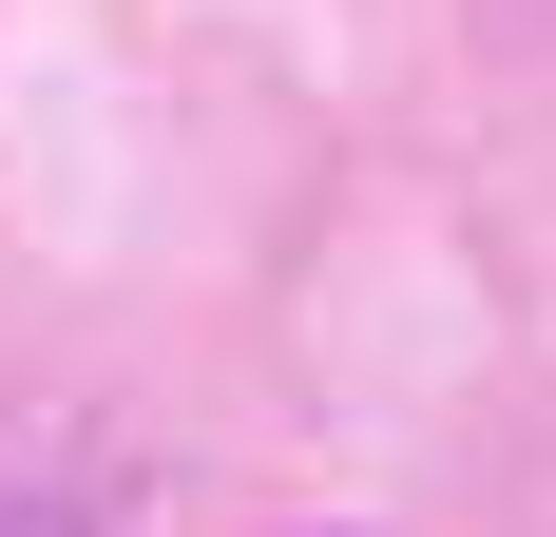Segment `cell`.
<instances>
[{
    "label": "cell",
    "instance_id": "1",
    "mask_svg": "<svg viewBox=\"0 0 556 537\" xmlns=\"http://www.w3.org/2000/svg\"><path fill=\"white\" fill-rule=\"evenodd\" d=\"M0 537H97V519H77L58 480H0Z\"/></svg>",
    "mask_w": 556,
    "mask_h": 537
}]
</instances>
